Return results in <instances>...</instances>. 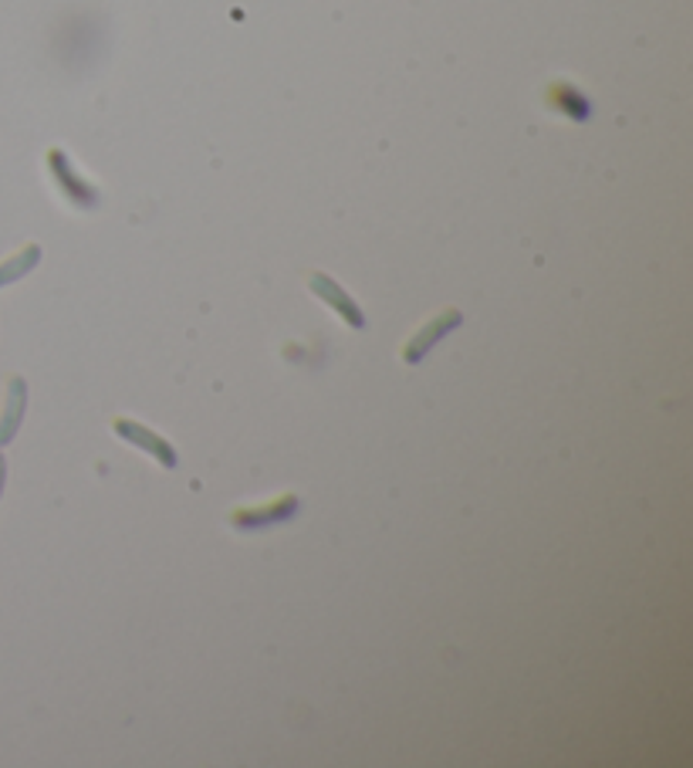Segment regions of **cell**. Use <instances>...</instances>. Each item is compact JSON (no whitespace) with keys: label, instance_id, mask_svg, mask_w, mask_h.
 I'll list each match as a JSON object with an SVG mask.
<instances>
[{"label":"cell","instance_id":"5","mask_svg":"<svg viewBox=\"0 0 693 768\" xmlns=\"http://www.w3.org/2000/svg\"><path fill=\"white\" fill-rule=\"evenodd\" d=\"M308 288H311L314 298H322L329 309H332L345 325H349V329H366V312L359 309L356 298L345 292L335 278H329V274L319 271V274H311V278H308Z\"/></svg>","mask_w":693,"mask_h":768},{"label":"cell","instance_id":"3","mask_svg":"<svg viewBox=\"0 0 693 768\" xmlns=\"http://www.w3.org/2000/svg\"><path fill=\"white\" fill-rule=\"evenodd\" d=\"M298 508H301L298 495H277L274 501H261V505H247V508L231 511V525H234L237 532L271 529V525H281V521L295 518Z\"/></svg>","mask_w":693,"mask_h":768},{"label":"cell","instance_id":"8","mask_svg":"<svg viewBox=\"0 0 693 768\" xmlns=\"http://www.w3.org/2000/svg\"><path fill=\"white\" fill-rule=\"evenodd\" d=\"M41 264V248L38 244H24L17 255H11L8 261H0V288H8L21 278H27L30 271Z\"/></svg>","mask_w":693,"mask_h":768},{"label":"cell","instance_id":"4","mask_svg":"<svg viewBox=\"0 0 693 768\" xmlns=\"http://www.w3.org/2000/svg\"><path fill=\"white\" fill-rule=\"evenodd\" d=\"M460 325H463V312H460V309H444L440 315L426 319V322L417 329L413 339L403 346V362H406V366L423 362V356H430V352L440 346V339H444V335H450L454 329H460Z\"/></svg>","mask_w":693,"mask_h":768},{"label":"cell","instance_id":"6","mask_svg":"<svg viewBox=\"0 0 693 768\" xmlns=\"http://www.w3.org/2000/svg\"><path fill=\"white\" fill-rule=\"evenodd\" d=\"M24 413H27V383H24V376H11L8 396H4V413H0V447L17 437Z\"/></svg>","mask_w":693,"mask_h":768},{"label":"cell","instance_id":"1","mask_svg":"<svg viewBox=\"0 0 693 768\" xmlns=\"http://www.w3.org/2000/svg\"><path fill=\"white\" fill-rule=\"evenodd\" d=\"M48 173L54 179V187L61 190V197H65L75 210H96L102 203L99 190L91 187V183L75 170L72 157L65 149H48Z\"/></svg>","mask_w":693,"mask_h":768},{"label":"cell","instance_id":"9","mask_svg":"<svg viewBox=\"0 0 693 768\" xmlns=\"http://www.w3.org/2000/svg\"><path fill=\"white\" fill-rule=\"evenodd\" d=\"M4 484H8V460L0 454V495H4Z\"/></svg>","mask_w":693,"mask_h":768},{"label":"cell","instance_id":"7","mask_svg":"<svg viewBox=\"0 0 693 768\" xmlns=\"http://www.w3.org/2000/svg\"><path fill=\"white\" fill-rule=\"evenodd\" d=\"M548 106H552L555 112H561V115L576 119V122H585V119L592 115L589 99L582 96V91H579L572 82H555V85L548 88Z\"/></svg>","mask_w":693,"mask_h":768},{"label":"cell","instance_id":"2","mask_svg":"<svg viewBox=\"0 0 693 768\" xmlns=\"http://www.w3.org/2000/svg\"><path fill=\"white\" fill-rule=\"evenodd\" d=\"M112 430H115V437H119V441L139 447V450H143L146 457H152L160 468L173 471V468L180 464V457H176L173 444H170V441H163L160 434H152V430H149L146 423L133 420V417H115V420H112Z\"/></svg>","mask_w":693,"mask_h":768}]
</instances>
